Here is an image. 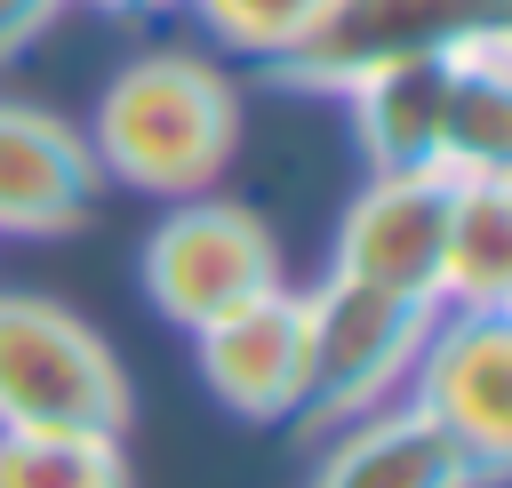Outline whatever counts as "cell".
Returning <instances> with one entry per match:
<instances>
[{"instance_id":"cell-8","label":"cell","mask_w":512,"mask_h":488,"mask_svg":"<svg viewBox=\"0 0 512 488\" xmlns=\"http://www.w3.org/2000/svg\"><path fill=\"white\" fill-rule=\"evenodd\" d=\"M192 360H200V384L248 416V424H296L304 408V296L280 280L272 296L208 320L192 336Z\"/></svg>"},{"instance_id":"cell-13","label":"cell","mask_w":512,"mask_h":488,"mask_svg":"<svg viewBox=\"0 0 512 488\" xmlns=\"http://www.w3.org/2000/svg\"><path fill=\"white\" fill-rule=\"evenodd\" d=\"M440 176H512V32L464 40L448 56Z\"/></svg>"},{"instance_id":"cell-12","label":"cell","mask_w":512,"mask_h":488,"mask_svg":"<svg viewBox=\"0 0 512 488\" xmlns=\"http://www.w3.org/2000/svg\"><path fill=\"white\" fill-rule=\"evenodd\" d=\"M352 136L368 152V168L384 176H408V168H432L440 176V120H448V56H424V64H392L376 80H360L352 96Z\"/></svg>"},{"instance_id":"cell-1","label":"cell","mask_w":512,"mask_h":488,"mask_svg":"<svg viewBox=\"0 0 512 488\" xmlns=\"http://www.w3.org/2000/svg\"><path fill=\"white\" fill-rule=\"evenodd\" d=\"M240 144V88L224 64L192 56V48H152L128 56L104 96H96V128L88 152L104 168V184L152 192V200H192L232 168Z\"/></svg>"},{"instance_id":"cell-3","label":"cell","mask_w":512,"mask_h":488,"mask_svg":"<svg viewBox=\"0 0 512 488\" xmlns=\"http://www.w3.org/2000/svg\"><path fill=\"white\" fill-rule=\"evenodd\" d=\"M128 368L56 296L0 288V432H128Z\"/></svg>"},{"instance_id":"cell-2","label":"cell","mask_w":512,"mask_h":488,"mask_svg":"<svg viewBox=\"0 0 512 488\" xmlns=\"http://www.w3.org/2000/svg\"><path fill=\"white\" fill-rule=\"evenodd\" d=\"M432 320H440L432 296L320 272V288H304V408H296V424L336 432V424L400 400Z\"/></svg>"},{"instance_id":"cell-15","label":"cell","mask_w":512,"mask_h":488,"mask_svg":"<svg viewBox=\"0 0 512 488\" xmlns=\"http://www.w3.org/2000/svg\"><path fill=\"white\" fill-rule=\"evenodd\" d=\"M184 8L200 16V32H208L216 48H232V56H248V64H272V56L312 24L320 0H184Z\"/></svg>"},{"instance_id":"cell-16","label":"cell","mask_w":512,"mask_h":488,"mask_svg":"<svg viewBox=\"0 0 512 488\" xmlns=\"http://www.w3.org/2000/svg\"><path fill=\"white\" fill-rule=\"evenodd\" d=\"M56 16H64V0H0V64H16Z\"/></svg>"},{"instance_id":"cell-14","label":"cell","mask_w":512,"mask_h":488,"mask_svg":"<svg viewBox=\"0 0 512 488\" xmlns=\"http://www.w3.org/2000/svg\"><path fill=\"white\" fill-rule=\"evenodd\" d=\"M0 488H128L120 432H0Z\"/></svg>"},{"instance_id":"cell-6","label":"cell","mask_w":512,"mask_h":488,"mask_svg":"<svg viewBox=\"0 0 512 488\" xmlns=\"http://www.w3.org/2000/svg\"><path fill=\"white\" fill-rule=\"evenodd\" d=\"M400 400L440 424L480 480H504L512 464V312H440Z\"/></svg>"},{"instance_id":"cell-4","label":"cell","mask_w":512,"mask_h":488,"mask_svg":"<svg viewBox=\"0 0 512 488\" xmlns=\"http://www.w3.org/2000/svg\"><path fill=\"white\" fill-rule=\"evenodd\" d=\"M488 32H512V0H320L312 24L264 64V80L296 96H352L392 64L456 56Z\"/></svg>"},{"instance_id":"cell-5","label":"cell","mask_w":512,"mask_h":488,"mask_svg":"<svg viewBox=\"0 0 512 488\" xmlns=\"http://www.w3.org/2000/svg\"><path fill=\"white\" fill-rule=\"evenodd\" d=\"M136 272H144L152 312L168 328L200 336L208 320H224V312H240V304H256V296L280 288V248L256 224V208L216 200V192H192V200H176L144 232Z\"/></svg>"},{"instance_id":"cell-7","label":"cell","mask_w":512,"mask_h":488,"mask_svg":"<svg viewBox=\"0 0 512 488\" xmlns=\"http://www.w3.org/2000/svg\"><path fill=\"white\" fill-rule=\"evenodd\" d=\"M440 240H448V176H432V168H408V176L368 168V184L352 192V208L336 224L328 272L376 280V288H400V296H432Z\"/></svg>"},{"instance_id":"cell-9","label":"cell","mask_w":512,"mask_h":488,"mask_svg":"<svg viewBox=\"0 0 512 488\" xmlns=\"http://www.w3.org/2000/svg\"><path fill=\"white\" fill-rule=\"evenodd\" d=\"M104 168L88 136L40 104L0 96V240H56L96 216Z\"/></svg>"},{"instance_id":"cell-17","label":"cell","mask_w":512,"mask_h":488,"mask_svg":"<svg viewBox=\"0 0 512 488\" xmlns=\"http://www.w3.org/2000/svg\"><path fill=\"white\" fill-rule=\"evenodd\" d=\"M80 8H96V16H120V24H152V16H176L184 0H80Z\"/></svg>"},{"instance_id":"cell-11","label":"cell","mask_w":512,"mask_h":488,"mask_svg":"<svg viewBox=\"0 0 512 488\" xmlns=\"http://www.w3.org/2000/svg\"><path fill=\"white\" fill-rule=\"evenodd\" d=\"M440 312H512V176H448Z\"/></svg>"},{"instance_id":"cell-10","label":"cell","mask_w":512,"mask_h":488,"mask_svg":"<svg viewBox=\"0 0 512 488\" xmlns=\"http://www.w3.org/2000/svg\"><path fill=\"white\" fill-rule=\"evenodd\" d=\"M312 488H488V480L440 424H424L408 400H384L328 432Z\"/></svg>"}]
</instances>
